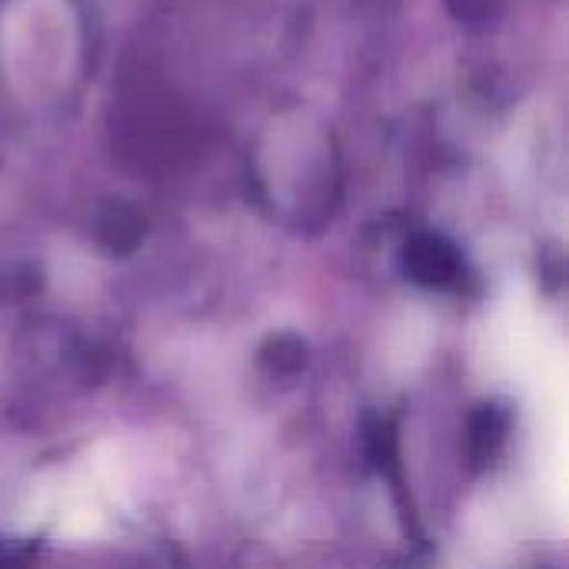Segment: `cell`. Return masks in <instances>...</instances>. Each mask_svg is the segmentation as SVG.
<instances>
[{"instance_id": "obj_4", "label": "cell", "mask_w": 569, "mask_h": 569, "mask_svg": "<svg viewBox=\"0 0 569 569\" xmlns=\"http://www.w3.org/2000/svg\"><path fill=\"white\" fill-rule=\"evenodd\" d=\"M260 367L270 377H297L307 367V343L293 333L270 337L260 350Z\"/></svg>"}, {"instance_id": "obj_3", "label": "cell", "mask_w": 569, "mask_h": 569, "mask_svg": "<svg viewBox=\"0 0 569 569\" xmlns=\"http://www.w3.org/2000/svg\"><path fill=\"white\" fill-rule=\"evenodd\" d=\"M507 433H510V410L500 403H483L470 417V457H473V463L487 467L500 453Z\"/></svg>"}, {"instance_id": "obj_5", "label": "cell", "mask_w": 569, "mask_h": 569, "mask_svg": "<svg viewBox=\"0 0 569 569\" xmlns=\"http://www.w3.org/2000/svg\"><path fill=\"white\" fill-rule=\"evenodd\" d=\"M447 7L463 23H487L497 13V0H447Z\"/></svg>"}, {"instance_id": "obj_2", "label": "cell", "mask_w": 569, "mask_h": 569, "mask_svg": "<svg viewBox=\"0 0 569 569\" xmlns=\"http://www.w3.org/2000/svg\"><path fill=\"white\" fill-rule=\"evenodd\" d=\"M93 233L100 247H107V253H130L143 240V217L127 203H107L97 213Z\"/></svg>"}, {"instance_id": "obj_1", "label": "cell", "mask_w": 569, "mask_h": 569, "mask_svg": "<svg viewBox=\"0 0 569 569\" xmlns=\"http://www.w3.org/2000/svg\"><path fill=\"white\" fill-rule=\"evenodd\" d=\"M403 270L413 283L430 290H463L467 260L443 233H417L403 250Z\"/></svg>"}]
</instances>
